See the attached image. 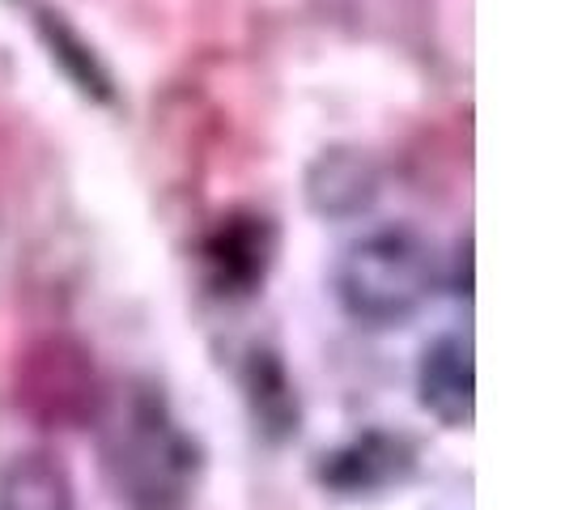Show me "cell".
I'll list each match as a JSON object with an SVG mask.
<instances>
[{
  "mask_svg": "<svg viewBox=\"0 0 565 510\" xmlns=\"http://www.w3.org/2000/svg\"><path fill=\"white\" fill-rule=\"evenodd\" d=\"M383 196V167L362 145H328L302 170V200L319 222L366 217Z\"/></svg>",
  "mask_w": 565,
  "mask_h": 510,
  "instance_id": "8992f818",
  "label": "cell"
},
{
  "mask_svg": "<svg viewBox=\"0 0 565 510\" xmlns=\"http://www.w3.org/2000/svg\"><path fill=\"white\" fill-rule=\"evenodd\" d=\"M18 400L26 404L39 422L47 425H82L94 422L98 413V383L85 349L68 340H43L30 349L22 379H18Z\"/></svg>",
  "mask_w": 565,
  "mask_h": 510,
  "instance_id": "277c9868",
  "label": "cell"
},
{
  "mask_svg": "<svg viewBox=\"0 0 565 510\" xmlns=\"http://www.w3.org/2000/svg\"><path fill=\"white\" fill-rule=\"evenodd\" d=\"M0 510H77L68 464L47 447H26L0 464Z\"/></svg>",
  "mask_w": 565,
  "mask_h": 510,
  "instance_id": "30bf717a",
  "label": "cell"
},
{
  "mask_svg": "<svg viewBox=\"0 0 565 510\" xmlns=\"http://www.w3.org/2000/svg\"><path fill=\"white\" fill-rule=\"evenodd\" d=\"M98 468L119 510H192L209 451L153 379L103 392L94 413Z\"/></svg>",
  "mask_w": 565,
  "mask_h": 510,
  "instance_id": "6da1fadb",
  "label": "cell"
},
{
  "mask_svg": "<svg viewBox=\"0 0 565 510\" xmlns=\"http://www.w3.org/2000/svg\"><path fill=\"white\" fill-rule=\"evenodd\" d=\"M438 255L417 230L383 226L340 252L332 294L358 328L387 332L422 315L438 289Z\"/></svg>",
  "mask_w": 565,
  "mask_h": 510,
  "instance_id": "7a4b0ae2",
  "label": "cell"
},
{
  "mask_svg": "<svg viewBox=\"0 0 565 510\" xmlns=\"http://www.w3.org/2000/svg\"><path fill=\"white\" fill-rule=\"evenodd\" d=\"M417 472V443L399 429L370 425L319 459L315 477L337 498H383Z\"/></svg>",
  "mask_w": 565,
  "mask_h": 510,
  "instance_id": "5b68a950",
  "label": "cell"
},
{
  "mask_svg": "<svg viewBox=\"0 0 565 510\" xmlns=\"http://www.w3.org/2000/svg\"><path fill=\"white\" fill-rule=\"evenodd\" d=\"M281 255V226L264 209H230L196 243V277L217 302H252Z\"/></svg>",
  "mask_w": 565,
  "mask_h": 510,
  "instance_id": "3957f363",
  "label": "cell"
},
{
  "mask_svg": "<svg viewBox=\"0 0 565 510\" xmlns=\"http://www.w3.org/2000/svg\"><path fill=\"white\" fill-rule=\"evenodd\" d=\"M451 294L459 302H472V234L455 243L451 255Z\"/></svg>",
  "mask_w": 565,
  "mask_h": 510,
  "instance_id": "8fae6325",
  "label": "cell"
},
{
  "mask_svg": "<svg viewBox=\"0 0 565 510\" xmlns=\"http://www.w3.org/2000/svg\"><path fill=\"white\" fill-rule=\"evenodd\" d=\"M417 404L443 429H468L477 417V358L468 332H443L417 358Z\"/></svg>",
  "mask_w": 565,
  "mask_h": 510,
  "instance_id": "52a82bcc",
  "label": "cell"
},
{
  "mask_svg": "<svg viewBox=\"0 0 565 510\" xmlns=\"http://www.w3.org/2000/svg\"><path fill=\"white\" fill-rule=\"evenodd\" d=\"M34 34H39L43 52L52 60V68L82 94L85 103H94V107H119V82H115L111 64L98 56V47L60 9L39 4L34 9Z\"/></svg>",
  "mask_w": 565,
  "mask_h": 510,
  "instance_id": "9c48e42d",
  "label": "cell"
},
{
  "mask_svg": "<svg viewBox=\"0 0 565 510\" xmlns=\"http://www.w3.org/2000/svg\"><path fill=\"white\" fill-rule=\"evenodd\" d=\"M238 383H243V400H247V413L255 422V434L268 438V443H289L298 438L302 429V400H298V383L285 366V358L268 344H255L243 358L238 370Z\"/></svg>",
  "mask_w": 565,
  "mask_h": 510,
  "instance_id": "ba28073f",
  "label": "cell"
}]
</instances>
